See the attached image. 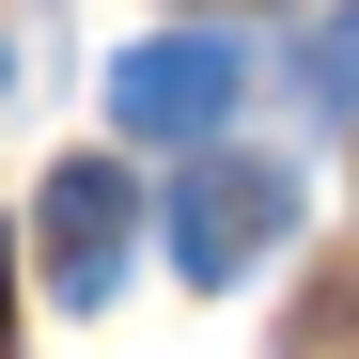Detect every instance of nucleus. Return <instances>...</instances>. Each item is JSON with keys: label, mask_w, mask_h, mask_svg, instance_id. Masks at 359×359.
I'll return each mask as SVG.
<instances>
[{"label": "nucleus", "mask_w": 359, "mask_h": 359, "mask_svg": "<svg viewBox=\"0 0 359 359\" xmlns=\"http://www.w3.org/2000/svg\"><path fill=\"white\" fill-rule=\"evenodd\" d=\"M281 234H297V172L281 156H188V188H172V266L188 281H250Z\"/></svg>", "instance_id": "f257e3e1"}, {"label": "nucleus", "mask_w": 359, "mask_h": 359, "mask_svg": "<svg viewBox=\"0 0 359 359\" xmlns=\"http://www.w3.org/2000/svg\"><path fill=\"white\" fill-rule=\"evenodd\" d=\"M126 234H141V188H126L109 156H63V172H47L32 250H47V297H63V313H94V297L126 281Z\"/></svg>", "instance_id": "f03ea898"}, {"label": "nucleus", "mask_w": 359, "mask_h": 359, "mask_svg": "<svg viewBox=\"0 0 359 359\" xmlns=\"http://www.w3.org/2000/svg\"><path fill=\"white\" fill-rule=\"evenodd\" d=\"M234 79H250V63H234L219 32H156V47L109 63V126H126V141H219Z\"/></svg>", "instance_id": "7ed1b4c3"}, {"label": "nucleus", "mask_w": 359, "mask_h": 359, "mask_svg": "<svg viewBox=\"0 0 359 359\" xmlns=\"http://www.w3.org/2000/svg\"><path fill=\"white\" fill-rule=\"evenodd\" d=\"M297 94H313L328 126H359V16H328L313 47H297Z\"/></svg>", "instance_id": "20e7f679"}]
</instances>
